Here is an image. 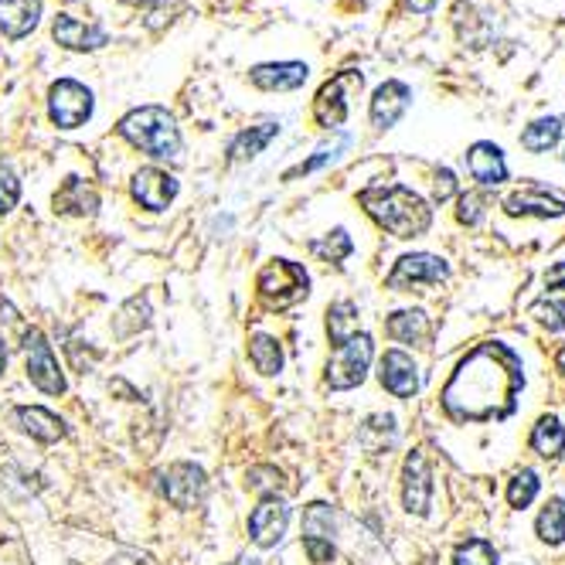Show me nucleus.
Masks as SVG:
<instances>
[{
  "mask_svg": "<svg viewBox=\"0 0 565 565\" xmlns=\"http://www.w3.org/2000/svg\"><path fill=\"white\" fill-rule=\"evenodd\" d=\"M524 382L521 354L504 341H483L460 358L457 372L443 385V416L460 426L504 423L521 406Z\"/></svg>",
  "mask_w": 565,
  "mask_h": 565,
  "instance_id": "1",
  "label": "nucleus"
},
{
  "mask_svg": "<svg viewBox=\"0 0 565 565\" xmlns=\"http://www.w3.org/2000/svg\"><path fill=\"white\" fill-rule=\"evenodd\" d=\"M358 201H361V209H365L395 238H419L433 225L429 201L423 194L409 191V188H402V184L365 188L358 194Z\"/></svg>",
  "mask_w": 565,
  "mask_h": 565,
  "instance_id": "2",
  "label": "nucleus"
},
{
  "mask_svg": "<svg viewBox=\"0 0 565 565\" xmlns=\"http://www.w3.org/2000/svg\"><path fill=\"white\" fill-rule=\"evenodd\" d=\"M116 134L127 143H134L137 150L157 157V160H181L184 140L181 130L174 124V116L164 106H140L130 109L124 119H119Z\"/></svg>",
  "mask_w": 565,
  "mask_h": 565,
  "instance_id": "3",
  "label": "nucleus"
},
{
  "mask_svg": "<svg viewBox=\"0 0 565 565\" xmlns=\"http://www.w3.org/2000/svg\"><path fill=\"white\" fill-rule=\"evenodd\" d=\"M259 297L266 303V310H287L294 303H300L307 294H310V276L300 263H290V259H273L259 279Z\"/></svg>",
  "mask_w": 565,
  "mask_h": 565,
  "instance_id": "4",
  "label": "nucleus"
},
{
  "mask_svg": "<svg viewBox=\"0 0 565 565\" xmlns=\"http://www.w3.org/2000/svg\"><path fill=\"white\" fill-rule=\"evenodd\" d=\"M361 86H365V75L354 72V68H344L334 78H328V83L317 89V99H313V119H317V127L341 130L348 113H351V96L361 93Z\"/></svg>",
  "mask_w": 565,
  "mask_h": 565,
  "instance_id": "5",
  "label": "nucleus"
},
{
  "mask_svg": "<svg viewBox=\"0 0 565 565\" xmlns=\"http://www.w3.org/2000/svg\"><path fill=\"white\" fill-rule=\"evenodd\" d=\"M372 358H375V341L369 334H354L351 341H344L328 361V375H324L328 388L334 392L358 388L372 369Z\"/></svg>",
  "mask_w": 565,
  "mask_h": 565,
  "instance_id": "6",
  "label": "nucleus"
},
{
  "mask_svg": "<svg viewBox=\"0 0 565 565\" xmlns=\"http://www.w3.org/2000/svg\"><path fill=\"white\" fill-rule=\"evenodd\" d=\"M93 106V93L83 83H75V78H58L49 89V116L58 130H78L83 124H89Z\"/></svg>",
  "mask_w": 565,
  "mask_h": 565,
  "instance_id": "7",
  "label": "nucleus"
},
{
  "mask_svg": "<svg viewBox=\"0 0 565 565\" xmlns=\"http://www.w3.org/2000/svg\"><path fill=\"white\" fill-rule=\"evenodd\" d=\"M24 361H28V379L38 392H45V395L65 392V375L58 369V358H55L49 338L38 328L24 331Z\"/></svg>",
  "mask_w": 565,
  "mask_h": 565,
  "instance_id": "8",
  "label": "nucleus"
},
{
  "mask_svg": "<svg viewBox=\"0 0 565 565\" xmlns=\"http://www.w3.org/2000/svg\"><path fill=\"white\" fill-rule=\"evenodd\" d=\"M450 279V266L447 259H439L433 253H413V256H402L392 273L385 276V287L406 294L413 287H436V282Z\"/></svg>",
  "mask_w": 565,
  "mask_h": 565,
  "instance_id": "9",
  "label": "nucleus"
},
{
  "mask_svg": "<svg viewBox=\"0 0 565 565\" xmlns=\"http://www.w3.org/2000/svg\"><path fill=\"white\" fill-rule=\"evenodd\" d=\"M504 215H511V218H562L565 194L555 188H545L539 181H529L524 188H518L504 198Z\"/></svg>",
  "mask_w": 565,
  "mask_h": 565,
  "instance_id": "10",
  "label": "nucleus"
},
{
  "mask_svg": "<svg viewBox=\"0 0 565 565\" xmlns=\"http://www.w3.org/2000/svg\"><path fill=\"white\" fill-rule=\"evenodd\" d=\"M157 480H160V494H164L174 508H198L209 494V477L198 463H174Z\"/></svg>",
  "mask_w": 565,
  "mask_h": 565,
  "instance_id": "11",
  "label": "nucleus"
},
{
  "mask_svg": "<svg viewBox=\"0 0 565 565\" xmlns=\"http://www.w3.org/2000/svg\"><path fill=\"white\" fill-rule=\"evenodd\" d=\"M529 313L548 331H565V259L545 269V287L539 300H532Z\"/></svg>",
  "mask_w": 565,
  "mask_h": 565,
  "instance_id": "12",
  "label": "nucleus"
},
{
  "mask_svg": "<svg viewBox=\"0 0 565 565\" xmlns=\"http://www.w3.org/2000/svg\"><path fill=\"white\" fill-rule=\"evenodd\" d=\"M429 501H433L429 460L423 450H413L406 457V467H402V504H406L409 514L423 518V514H429Z\"/></svg>",
  "mask_w": 565,
  "mask_h": 565,
  "instance_id": "13",
  "label": "nucleus"
},
{
  "mask_svg": "<svg viewBox=\"0 0 565 565\" xmlns=\"http://www.w3.org/2000/svg\"><path fill=\"white\" fill-rule=\"evenodd\" d=\"M130 191H134V201H137L140 209H147V212H164L171 201L178 198L181 184H178L174 174L160 171V168H140L134 174Z\"/></svg>",
  "mask_w": 565,
  "mask_h": 565,
  "instance_id": "14",
  "label": "nucleus"
},
{
  "mask_svg": "<svg viewBox=\"0 0 565 565\" xmlns=\"http://www.w3.org/2000/svg\"><path fill=\"white\" fill-rule=\"evenodd\" d=\"M287 524H290V504L276 494H266L249 514V532L259 548H273L282 535H287Z\"/></svg>",
  "mask_w": 565,
  "mask_h": 565,
  "instance_id": "15",
  "label": "nucleus"
},
{
  "mask_svg": "<svg viewBox=\"0 0 565 565\" xmlns=\"http://www.w3.org/2000/svg\"><path fill=\"white\" fill-rule=\"evenodd\" d=\"M52 38L68 52H99L109 42V31L103 24H93V21H78L72 14H58L55 24H52Z\"/></svg>",
  "mask_w": 565,
  "mask_h": 565,
  "instance_id": "16",
  "label": "nucleus"
},
{
  "mask_svg": "<svg viewBox=\"0 0 565 565\" xmlns=\"http://www.w3.org/2000/svg\"><path fill=\"white\" fill-rule=\"evenodd\" d=\"M409 106H413V89L406 83H398V78H385V83L372 96V124H375V130H392L398 119L409 113Z\"/></svg>",
  "mask_w": 565,
  "mask_h": 565,
  "instance_id": "17",
  "label": "nucleus"
},
{
  "mask_svg": "<svg viewBox=\"0 0 565 565\" xmlns=\"http://www.w3.org/2000/svg\"><path fill=\"white\" fill-rule=\"evenodd\" d=\"M307 78H310V65L307 62H266V65H253L249 68V83L256 89H266V93L300 89Z\"/></svg>",
  "mask_w": 565,
  "mask_h": 565,
  "instance_id": "18",
  "label": "nucleus"
},
{
  "mask_svg": "<svg viewBox=\"0 0 565 565\" xmlns=\"http://www.w3.org/2000/svg\"><path fill=\"white\" fill-rule=\"evenodd\" d=\"M467 171L473 174V181L480 188H498L508 181V160H504V150L491 140H477L470 150H467Z\"/></svg>",
  "mask_w": 565,
  "mask_h": 565,
  "instance_id": "19",
  "label": "nucleus"
},
{
  "mask_svg": "<svg viewBox=\"0 0 565 565\" xmlns=\"http://www.w3.org/2000/svg\"><path fill=\"white\" fill-rule=\"evenodd\" d=\"M385 392H392L395 398H413L419 392V372H416V361L406 351H385L382 358V372H379Z\"/></svg>",
  "mask_w": 565,
  "mask_h": 565,
  "instance_id": "20",
  "label": "nucleus"
},
{
  "mask_svg": "<svg viewBox=\"0 0 565 565\" xmlns=\"http://www.w3.org/2000/svg\"><path fill=\"white\" fill-rule=\"evenodd\" d=\"M42 21V0H0V34L21 42Z\"/></svg>",
  "mask_w": 565,
  "mask_h": 565,
  "instance_id": "21",
  "label": "nucleus"
},
{
  "mask_svg": "<svg viewBox=\"0 0 565 565\" xmlns=\"http://www.w3.org/2000/svg\"><path fill=\"white\" fill-rule=\"evenodd\" d=\"M14 423H18L21 433L34 436L38 443H58L65 436V423L55 413L42 409V406H18Z\"/></svg>",
  "mask_w": 565,
  "mask_h": 565,
  "instance_id": "22",
  "label": "nucleus"
},
{
  "mask_svg": "<svg viewBox=\"0 0 565 565\" xmlns=\"http://www.w3.org/2000/svg\"><path fill=\"white\" fill-rule=\"evenodd\" d=\"M385 334L395 344H423L429 341V317L423 310H395L385 320Z\"/></svg>",
  "mask_w": 565,
  "mask_h": 565,
  "instance_id": "23",
  "label": "nucleus"
},
{
  "mask_svg": "<svg viewBox=\"0 0 565 565\" xmlns=\"http://www.w3.org/2000/svg\"><path fill=\"white\" fill-rule=\"evenodd\" d=\"M279 137V124H259V127H249L232 137L228 143V160L232 164H242V160H253L259 157L273 140Z\"/></svg>",
  "mask_w": 565,
  "mask_h": 565,
  "instance_id": "24",
  "label": "nucleus"
},
{
  "mask_svg": "<svg viewBox=\"0 0 565 565\" xmlns=\"http://www.w3.org/2000/svg\"><path fill=\"white\" fill-rule=\"evenodd\" d=\"M562 137H565V119L562 116H542V119H535V124L524 127L521 147L529 153H548L562 143Z\"/></svg>",
  "mask_w": 565,
  "mask_h": 565,
  "instance_id": "25",
  "label": "nucleus"
},
{
  "mask_svg": "<svg viewBox=\"0 0 565 565\" xmlns=\"http://www.w3.org/2000/svg\"><path fill=\"white\" fill-rule=\"evenodd\" d=\"M55 209L65 215H96L99 209V194L83 181V178H68L62 191L55 194Z\"/></svg>",
  "mask_w": 565,
  "mask_h": 565,
  "instance_id": "26",
  "label": "nucleus"
},
{
  "mask_svg": "<svg viewBox=\"0 0 565 565\" xmlns=\"http://www.w3.org/2000/svg\"><path fill=\"white\" fill-rule=\"evenodd\" d=\"M529 443L542 460H558L565 454V426L558 423V416H542Z\"/></svg>",
  "mask_w": 565,
  "mask_h": 565,
  "instance_id": "27",
  "label": "nucleus"
},
{
  "mask_svg": "<svg viewBox=\"0 0 565 565\" xmlns=\"http://www.w3.org/2000/svg\"><path fill=\"white\" fill-rule=\"evenodd\" d=\"M358 317H361V313H358V303H351V300L331 303V310H328V334H331V341H334L338 348L358 334Z\"/></svg>",
  "mask_w": 565,
  "mask_h": 565,
  "instance_id": "28",
  "label": "nucleus"
},
{
  "mask_svg": "<svg viewBox=\"0 0 565 565\" xmlns=\"http://www.w3.org/2000/svg\"><path fill=\"white\" fill-rule=\"evenodd\" d=\"M535 532L545 545H562L565 542V498H552L539 521H535Z\"/></svg>",
  "mask_w": 565,
  "mask_h": 565,
  "instance_id": "29",
  "label": "nucleus"
},
{
  "mask_svg": "<svg viewBox=\"0 0 565 565\" xmlns=\"http://www.w3.org/2000/svg\"><path fill=\"white\" fill-rule=\"evenodd\" d=\"M249 358H253L256 372H263V375H279V372H282V348H279V341L269 338V334H253V341H249Z\"/></svg>",
  "mask_w": 565,
  "mask_h": 565,
  "instance_id": "30",
  "label": "nucleus"
},
{
  "mask_svg": "<svg viewBox=\"0 0 565 565\" xmlns=\"http://www.w3.org/2000/svg\"><path fill=\"white\" fill-rule=\"evenodd\" d=\"M539 491H542L539 473L524 467V470H518V473L511 477V483H508V504L518 508V511H524V508H529V504L539 498Z\"/></svg>",
  "mask_w": 565,
  "mask_h": 565,
  "instance_id": "31",
  "label": "nucleus"
},
{
  "mask_svg": "<svg viewBox=\"0 0 565 565\" xmlns=\"http://www.w3.org/2000/svg\"><path fill=\"white\" fill-rule=\"evenodd\" d=\"M310 253L320 256L324 263H341V259H348L354 253V242H351V235L344 228H334L324 238H313L310 242Z\"/></svg>",
  "mask_w": 565,
  "mask_h": 565,
  "instance_id": "32",
  "label": "nucleus"
},
{
  "mask_svg": "<svg viewBox=\"0 0 565 565\" xmlns=\"http://www.w3.org/2000/svg\"><path fill=\"white\" fill-rule=\"evenodd\" d=\"M303 539H317V542L334 539V514L328 504H310L303 511Z\"/></svg>",
  "mask_w": 565,
  "mask_h": 565,
  "instance_id": "33",
  "label": "nucleus"
},
{
  "mask_svg": "<svg viewBox=\"0 0 565 565\" xmlns=\"http://www.w3.org/2000/svg\"><path fill=\"white\" fill-rule=\"evenodd\" d=\"M454 565H498V548L488 539H467L454 552Z\"/></svg>",
  "mask_w": 565,
  "mask_h": 565,
  "instance_id": "34",
  "label": "nucleus"
},
{
  "mask_svg": "<svg viewBox=\"0 0 565 565\" xmlns=\"http://www.w3.org/2000/svg\"><path fill=\"white\" fill-rule=\"evenodd\" d=\"M483 212H488V194L483 191H467L460 194V209H457V218L463 225H477L483 218Z\"/></svg>",
  "mask_w": 565,
  "mask_h": 565,
  "instance_id": "35",
  "label": "nucleus"
},
{
  "mask_svg": "<svg viewBox=\"0 0 565 565\" xmlns=\"http://www.w3.org/2000/svg\"><path fill=\"white\" fill-rule=\"evenodd\" d=\"M18 201H21V181L11 168L0 164V215L14 212Z\"/></svg>",
  "mask_w": 565,
  "mask_h": 565,
  "instance_id": "36",
  "label": "nucleus"
},
{
  "mask_svg": "<svg viewBox=\"0 0 565 565\" xmlns=\"http://www.w3.org/2000/svg\"><path fill=\"white\" fill-rule=\"evenodd\" d=\"M348 143H351V137H341V143H338L334 150H331V147H320V150H317V153H313L310 160H303V164H300V168H294V171L287 174V181H290V178H300V174H313L317 168H324V164H331V160H334V157H338V153H341V150H344Z\"/></svg>",
  "mask_w": 565,
  "mask_h": 565,
  "instance_id": "37",
  "label": "nucleus"
},
{
  "mask_svg": "<svg viewBox=\"0 0 565 565\" xmlns=\"http://www.w3.org/2000/svg\"><path fill=\"white\" fill-rule=\"evenodd\" d=\"M457 194V178H454V171L450 168H439V174H436V201L443 205L447 198H454Z\"/></svg>",
  "mask_w": 565,
  "mask_h": 565,
  "instance_id": "38",
  "label": "nucleus"
},
{
  "mask_svg": "<svg viewBox=\"0 0 565 565\" xmlns=\"http://www.w3.org/2000/svg\"><path fill=\"white\" fill-rule=\"evenodd\" d=\"M303 548L310 555V562H331L334 558V542H317V539H303Z\"/></svg>",
  "mask_w": 565,
  "mask_h": 565,
  "instance_id": "39",
  "label": "nucleus"
},
{
  "mask_svg": "<svg viewBox=\"0 0 565 565\" xmlns=\"http://www.w3.org/2000/svg\"><path fill=\"white\" fill-rule=\"evenodd\" d=\"M402 4H406L413 14H433L439 0H402Z\"/></svg>",
  "mask_w": 565,
  "mask_h": 565,
  "instance_id": "40",
  "label": "nucleus"
},
{
  "mask_svg": "<svg viewBox=\"0 0 565 565\" xmlns=\"http://www.w3.org/2000/svg\"><path fill=\"white\" fill-rule=\"evenodd\" d=\"M8 369V348H4V338H0V375Z\"/></svg>",
  "mask_w": 565,
  "mask_h": 565,
  "instance_id": "41",
  "label": "nucleus"
},
{
  "mask_svg": "<svg viewBox=\"0 0 565 565\" xmlns=\"http://www.w3.org/2000/svg\"><path fill=\"white\" fill-rule=\"evenodd\" d=\"M124 4H127V8H153L157 0H124Z\"/></svg>",
  "mask_w": 565,
  "mask_h": 565,
  "instance_id": "42",
  "label": "nucleus"
},
{
  "mask_svg": "<svg viewBox=\"0 0 565 565\" xmlns=\"http://www.w3.org/2000/svg\"><path fill=\"white\" fill-rule=\"evenodd\" d=\"M555 369H558L562 379H565V348H558V354H555Z\"/></svg>",
  "mask_w": 565,
  "mask_h": 565,
  "instance_id": "43",
  "label": "nucleus"
},
{
  "mask_svg": "<svg viewBox=\"0 0 565 565\" xmlns=\"http://www.w3.org/2000/svg\"><path fill=\"white\" fill-rule=\"evenodd\" d=\"M249 562H253V558H249ZM249 562H246V558H242V562H238V565H249Z\"/></svg>",
  "mask_w": 565,
  "mask_h": 565,
  "instance_id": "44",
  "label": "nucleus"
}]
</instances>
